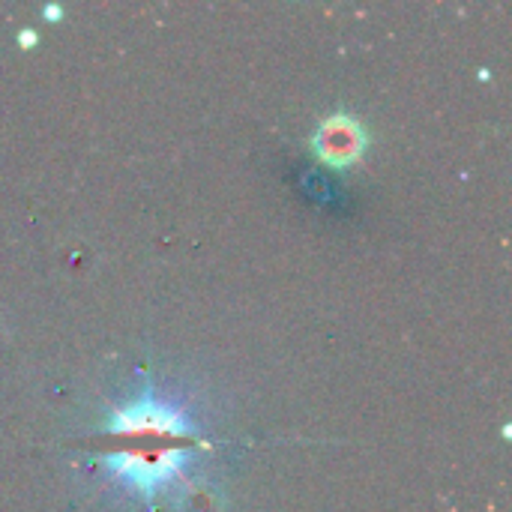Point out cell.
<instances>
[{
  "label": "cell",
  "instance_id": "cell-1",
  "mask_svg": "<svg viewBox=\"0 0 512 512\" xmlns=\"http://www.w3.org/2000/svg\"><path fill=\"white\" fill-rule=\"evenodd\" d=\"M129 441H141V447L102 453V468L126 489V495L144 504H162L180 501L195 486L192 465L201 447H186L183 441L162 435H141Z\"/></svg>",
  "mask_w": 512,
  "mask_h": 512
},
{
  "label": "cell",
  "instance_id": "cell-2",
  "mask_svg": "<svg viewBox=\"0 0 512 512\" xmlns=\"http://www.w3.org/2000/svg\"><path fill=\"white\" fill-rule=\"evenodd\" d=\"M312 150L321 162H327L333 168H348L366 150V129L351 114L327 117L312 138Z\"/></svg>",
  "mask_w": 512,
  "mask_h": 512
},
{
  "label": "cell",
  "instance_id": "cell-3",
  "mask_svg": "<svg viewBox=\"0 0 512 512\" xmlns=\"http://www.w3.org/2000/svg\"><path fill=\"white\" fill-rule=\"evenodd\" d=\"M45 15H48V18H60L63 9H60V6H45Z\"/></svg>",
  "mask_w": 512,
  "mask_h": 512
},
{
  "label": "cell",
  "instance_id": "cell-4",
  "mask_svg": "<svg viewBox=\"0 0 512 512\" xmlns=\"http://www.w3.org/2000/svg\"><path fill=\"white\" fill-rule=\"evenodd\" d=\"M30 42H36V33L33 30H24L21 33V45H30Z\"/></svg>",
  "mask_w": 512,
  "mask_h": 512
}]
</instances>
